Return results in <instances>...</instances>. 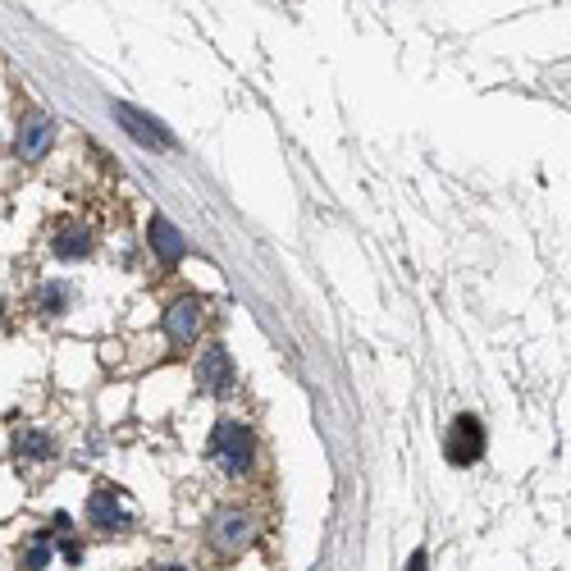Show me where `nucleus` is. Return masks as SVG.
<instances>
[{"instance_id":"0eeeda50","label":"nucleus","mask_w":571,"mask_h":571,"mask_svg":"<svg viewBox=\"0 0 571 571\" xmlns=\"http://www.w3.org/2000/svg\"><path fill=\"white\" fill-rule=\"evenodd\" d=\"M201 384L206 388H229V380H233V366H229V352L216 343V348H210L206 356H201Z\"/></svg>"},{"instance_id":"39448f33","label":"nucleus","mask_w":571,"mask_h":571,"mask_svg":"<svg viewBox=\"0 0 571 571\" xmlns=\"http://www.w3.org/2000/svg\"><path fill=\"white\" fill-rule=\"evenodd\" d=\"M152 248H156V256L165 261V265H174L178 256H184V238H178V229L165 220V216H152Z\"/></svg>"},{"instance_id":"f03ea898","label":"nucleus","mask_w":571,"mask_h":571,"mask_svg":"<svg viewBox=\"0 0 571 571\" xmlns=\"http://www.w3.org/2000/svg\"><path fill=\"white\" fill-rule=\"evenodd\" d=\"M443 453H448V462H453V466H471L480 453H485V430H480L475 416H458L453 426H448Z\"/></svg>"},{"instance_id":"6e6552de","label":"nucleus","mask_w":571,"mask_h":571,"mask_svg":"<svg viewBox=\"0 0 571 571\" xmlns=\"http://www.w3.org/2000/svg\"><path fill=\"white\" fill-rule=\"evenodd\" d=\"M46 133H51V119H46V114H33V119H28V124H23L19 152H23V156H37L42 146H46Z\"/></svg>"},{"instance_id":"20e7f679","label":"nucleus","mask_w":571,"mask_h":571,"mask_svg":"<svg viewBox=\"0 0 571 571\" xmlns=\"http://www.w3.org/2000/svg\"><path fill=\"white\" fill-rule=\"evenodd\" d=\"M210 535H216V549L220 553H243L248 545H252V517L248 513H220L216 517V530H210Z\"/></svg>"},{"instance_id":"423d86ee","label":"nucleus","mask_w":571,"mask_h":571,"mask_svg":"<svg viewBox=\"0 0 571 571\" xmlns=\"http://www.w3.org/2000/svg\"><path fill=\"white\" fill-rule=\"evenodd\" d=\"M165 329H169L174 343H193V334H197V303H193V297H184V303L169 307Z\"/></svg>"},{"instance_id":"f257e3e1","label":"nucleus","mask_w":571,"mask_h":571,"mask_svg":"<svg viewBox=\"0 0 571 571\" xmlns=\"http://www.w3.org/2000/svg\"><path fill=\"white\" fill-rule=\"evenodd\" d=\"M210 458H216L229 475L252 471V462H256V439H252V430L238 426V420H220V426L210 430Z\"/></svg>"},{"instance_id":"7ed1b4c3","label":"nucleus","mask_w":571,"mask_h":571,"mask_svg":"<svg viewBox=\"0 0 571 571\" xmlns=\"http://www.w3.org/2000/svg\"><path fill=\"white\" fill-rule=\"evenodd\" d=\"M114 119H119V124H124L142 146H152V152H174V133L161 129L152 114H142V110H133V106H124V101H114Z\"/></svg>"}]
</instances>
